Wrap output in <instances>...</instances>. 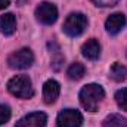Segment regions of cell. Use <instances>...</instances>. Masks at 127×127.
<instances>
[{
	"label": "cell",
	"instance_id": "1",
	"mask_svg": "<svg viewBox=\"0 0 127 127\" xmlns=\"http://www.w3.org/2000/svg\"><path fill=\"white\" fill-rule=\"evenodd\" d=\"M103 97H105V92H103L102 86L95 84V83L86 84L80 90V103L89 112H95Z\"/></svg>",
	"mask_w": 127,
	"mask_h": 127
},
{
	"label": "cell",
	"instance_id": "2",
	"mask_svg": "<svg viewBox=\"0 0 127 127\" xmlns=\"http://www.w3.org/2000/svg\"><path fill=\"white\" fill-rule=\"evenodd\" d=\"M7 90L19 99H31L34 95L31 80L28 75H15L7 81Z\"/></svg>",
	"mask_w": 127,
	"mask_h": 127
},
{
	"label": "cell",
	"instance_id": "3",
	"mask_svg": "<svg viewBox=\"0 0 127 127\" xmlns=\"http://www.w3.org/2000/svg\"><path fill=\"white\" fill-rule=\"evenodd\" d=\"M86 27H87L86 15H83L80 12H74V13H69L68 18L65 19V22L62 25V30L69 37H77V35H80L81 32L86 30Z\"/></svg>",
	"mask_w": 127,
	"mask_h": 127
},
{
	"label": "cell",
	"instance_id": "4",
	"mask_svg": "<svg viewBox=\"0 0 127 127\" xmlns=\"http://www.w3.org/2000/svg\"><path fill=\"white\" fill-rule=\"evenodd\" d=\"M32 64H34V55L27 47L13 52L7 58V65L12 69H27V68L31 66Z\"/></svg>",
	"mask_w": 127,
	"mask_h": 127
},
{
	"label": "cell",
	"instance_id": "5",
	"mask_svg": "<svg viewBox=\"0 0 127 127\" xmlns=\"http://www.w3.org/2000/svg\"><path fill=\"white\" fill-rule=\"evenodd\" d=\"M35 18L38 22H41L44 25H52L58 19V9L55 4H52L49 1H43L35 9Z\"/></svg>",
	"mask_w": 127,
	"mask_h": 127
},
{
	"label": "cell",
	"instance_id": "6",
	"mask_svg": "<svg viewBox=\"0 0 127 127\" xmlns=\"http://www.w3.org/2000/svg\"><path fill=\"white\" fill-rule=\"evenodd\" d=\"M56 124L58 127H81L83 115L77 109H64L58 114Z\"/></svg>",
	"mask_w": 127,
	"mask_h": 127
},
{
	"label": "cell",
	"instance_id": "7",
	"mask_svg": "<svg viewBox=\"0 0 127 127\" xmlns=\"http://www.w3.org/2000/svg\"><path fill=\"white\" fill-rule=\"evenodd\" d=\"M47 117L44 112H31L22 117L15 127H46Z\"/></svg>",
	"mask_w": 127,
	"mask_h": 127
},
{
	"label": "cell",
	"instance_id": "8",
	"mask_svg": "<svg viewBox=\"0 0 127 127\" xmlns=\"http://www.w3.org/2000/svg\"><path fill=\"white\" fill-rule=\"evenodd\" d=\"M126 22H127L126 16H124L123 13L117 12V13H112V15L106 19L105 28H106V31L109 32L111 35H115V34H118V32L126 27Z\"/></svg>",
	"mask_w": 127,
	"mask_h": 127
},
{
	"label": "cell",
	"instance_id": "9",
	"mask_svg": "<svg viewBox=\"0 0 127 127\" xmlns=\"http://www.w3.org/2000/svg\"><path fill=\"white\" fill-rule=\"evenodd\" d=\"M61 92V87H59V83L55 81V80H47L43 86V99L46 103H53Z\"/></svg>",
	"mask_w": 127,
	"mask_h": 127
},
{
	"label": "cell",
	"instance_id": "10",
	"mask_svg": "<svg viewBox=\"0 0 127 127\" xmlns=\"http://www.w3.org/2000/svg\"><path fill=\"white\" fill-rule=\"evenodd\" d=\"M81 55L84 58H87L89 61H96L100 55V44L96 38L87 40L83 46H81Z\"/></svg>",
	"mask_w": 127,
	"mask_h": 127
},
{
	"label": "cell",
	"instance_id": "11",
	"mask_svg": "<svg viewBox=\"0 0 127 127\" xmlns=\"http://www.w3.org/2000/svg\"><path fill=\"white\" fill-rule=\"evenodd\" d=\"M16 30V19L12 13H4L0 16V31L4 35H12Z\"/></svg>",
	"mask_w": 127,
	"mask_h": 127
},
{
	"label": "cell",
	"instance_id": "12",
	"mask_svg": "<svg viewBox=\"0 0 127 127\" xmlns=\"http://www.w3.org/2000/svg\"><path fill=\"white\" fill-rule=\"evenodd\" d=\"M109 77L114 81H124L127 78V66H124L123 64L115 62L112 64V66L109 68Z\"/></svg>",
	"mask_w": 127,
	"mask_h": 127
},
{
	"label": "cell",
	"instance_id": "13",
	"mask_svg": "<svg viewBox=\"0 0 127 127\" xmlns=\"http://www.w3.org/2000/svg\"><path fill=\"white\" fill-rule=\"evenodd\" d=\"M103 127H127V120L120 114H111L103 120Z\"/></svg>",
	"mask_w": 127,
	"mask_h": 127
},
{
	"label": "cell",
	"instance_id": "14",
	"mask_svg": "<svg viewBox=\"0 0 127 127\" xmlns=\"http://www.w3.org/2000/svg\"><path fill=\"white\" fill-rule=\"evenodd\" d=\"M84 72H86L84 65H83V64H80V62H75V64H72V65L68 68L66 75H68L71 80H80V78H83Z\"/></svg>",
	"mask_w": 127,
	"mask_h": 127
},
{
	"label": "cell",
	"instance_id": "15",
	"mask_svg": "<svg viewBox=\"0 0 127 127\" xmlns=\"http://www.w3.org/2000/svg\"><path fill=\"white\" fill-rule=\"evenodd\" d=\"M115 100H117V105H118L121 109L127 111V87L118 90V92L115 93Z\"/></svg>",
	"mask_w": 127,
	"mask_h": 127
},
{
	"label": "cell",
	"instance_id": "16",
	"mask_svg": "<svg viewBox=\"0 0 127 127\" xmlns=\"http://www.w3.org/2000/svg\"><path fill=\"white\" fill-rule=\"evenodd\" d=\"M9 118H10V108L7 105L0 103V126L4 124V123H7Z\"/></svg>",
	"mask_w": 127,
	"mask_h": 127
},
{
	"label": "cell",
	"instance_id": "17",
	"mask_svg": "<svg viewBox=\"0 0 127 127\" xmlns=\"http://www.w3.org/2000/svg\"><path fill=\"white\" fill-rule=\"evenodd\" d=\"M62 64H64V58L59 55V49H56V50L53 52V58H52V68H53L55 71H59Z\"/></svg>",
	"mask_w": 127,
	"mask_h": 127
},
{
	"label": "cell",
	"instance_id": "18",
	"mask_svg": "<svg viewBox=\"0 0 127 127\" xmlns=\"http://www.w3.org/2000/svg\"><path fill=\"white\" fill-rule=\"evenodd\" d=\"M96 6H100V7H108V6H115L120 0H92Z\"/></svg>",
	"mask_w": 127,
	"mask_h": 127
},
{
	"label": "cell",
	"instance_id": "19",
	"mask_svg": "<svg viewBox=\"0 0 127 127\" xmlns=\"http://www.w3.org/2000/svg\"><path fill=\"white\" fill-rule=\"evenodd\" d=\"M9 3H10V0H0V9L7 7V6H9Z\"/></svg>",
	"mask_w": 127,
	"mask_h": 127
}]
</instances>
